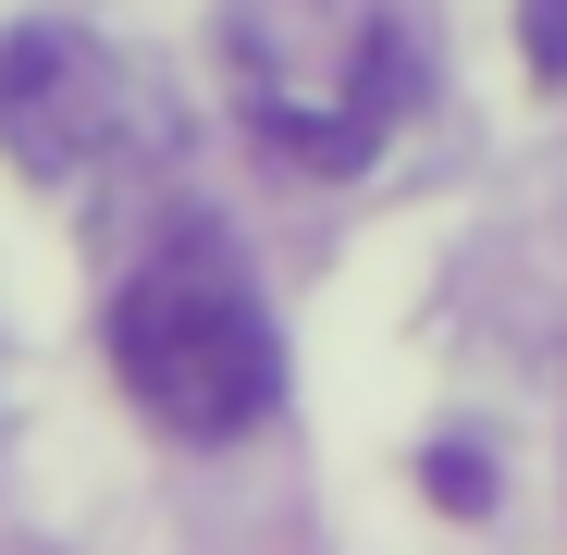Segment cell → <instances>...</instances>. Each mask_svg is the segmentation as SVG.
I'll use <instances>...</instances> for the list:
<instances>
[{"mask_svg": "<svg viewBox=\"0 0 567 555\" xmlns=\"http://www.w3.org/2000/svg\"><path fill=\"white\" fill-rule=\"evenodd\" d=\"M223 100L297 173H370L420 112V25L395 0H223Z\"/></svg>", "mask_w": 567, "mask_h": 555, "instance_id": "obj_1", "label": "cell"}, {"mask_svg": "<svg viewBox=\"0 0 567 555\" xmlns=\"http://www.w3.org/2000/svg\"><path fill=\"white\" fill-rule=\"evenodd\" d=\"M112 370L161 432L235 444L284 395V333H271V309L247 297V271L223 247H161L112 297Z\"/></svg>", "mask_w": 567, "mask_h": 555, "instance_id": "obj_2", "label": "cell"}, {"mask_svg": "<svg viewBox=\"0 0 567 555\" xmlns=\"http://www.w3.org/2000/svg\"><path fill=\"white\" fill-rule=\"evenodd\" d=\"M0 148L50 198H112L173 136V100L100 38V25H13L0 38Z\"/></svg>", "mask_w": 567, "mask_h": 555, "instance_id": "obj_3", "label": "cell"}, {"mask_svg": "<svg viewBox=\"0 0 567 555\" xmlns=\"http://www.w3.org/2000/svg\"><path fill=\"white\" fill-rule=\"evenodd\" d=\"M518 62L530 86H567V0H518Z\"/></svg>", "mask_w": 567, "mask_h": 555, "instance_id": "obj_4", "label": "cell"}, {"mask_svg": "<svg viewBox=\"0 0 567 555\" xmlns=\"http://www.w3.org/2000/svg\"><path fill=\"white\" fill-rule=\"evenodd\" d=\"M420 482H432V506H494V456H420Z\"/></svg>", "mask_w": 567, "mask_h": 555, "instance_id": "obj_5", "label": "cell"}]
</instances>
